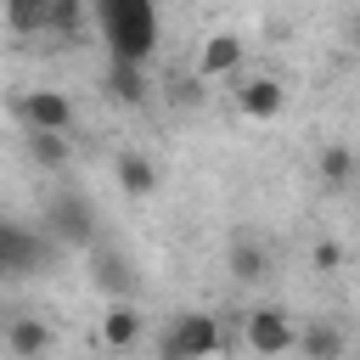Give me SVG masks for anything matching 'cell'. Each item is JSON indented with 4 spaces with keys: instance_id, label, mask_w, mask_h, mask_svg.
<instances>
[{
    "instance_id": "6da1fadb",
    "label": "cell",
    "mask_w": 360,
    "mask_h": 360,
    "mask_svg": "<svg viewBox=\"0 0 360 360\" xmlns=\"http://www.w3.org/2000/svg\"><path fill=\"white\" fill-rule=\"evenodd\" d=\"M101 11V34L112 45V56L124 62H146L158 51V17H152V0H96Z\"/></svg>"
},
{
    "instance_id": "7a4b0ae2",
    "label": "cell",
    "mask_w": 360,
    "mask_h": 360,
    "mask_svg": "<svg viewBox=\"0 0 360 360\" xmlns=\"http://www.w3.org/2000/svg\"><path fill=\"white\" fill-rule=\"evenodd\" d=\"M45 236L62 242V248H90L96 242V208H90V197H73V191L51 197L45 202Z\"/></svg>"
},
{
    "instance_id": "3957f363",
    "label": "cell",
    "mask_w": 360,
    "mask_h": 360,
    "mask_svg": "<svg viewBox=\"0 0 360 360\" xmlns=\"http://www.w3.org/2000/svg\"><path fill=\"white\" fill-rule=\"evenodd\" d=\"M225 343V332H219V321L214 315H180L169 332H163V354H180V360H191V354H214Z\"/></svg>"
},
{
    "instance_id": "277c9868",
    "label": "cell",
    "mask_w": 360,
    "mask_h": 360,
    "mask_svg": "<svg viewBox=\"0 0 360 360\" xmlns=\"http://www.w3.org/2000/svg\"><path fill=\"white\" fill-rule=\"evenodd\" d=\"M17 112L28 129H73V101L62 90H28Z\"/></svg>"
},
{
    "instance_id": "5b68a950",
    "label": "cell",
    "mask_w": 360,
    "mask_h": 360,
    "mask_svg": "<svg viewBox=\"0 0 360 360\" xmlns=\"http://www.w3.org/2000/svg\"><path fill=\"white\" fill-rule=\"evenodd\" d=\"M90 281H96L101 292H112V298H129V292H135V270H129V259L112 253V248H101V242H90Z\"/></svg>"
},
{
    "instance_id": "8992f818",
    "label": "cell",
    "mask_w": 360,
    "mask_h": 360,
    "mask_svg": "<svg viewBox=\"0 0 360 360\" xmlns=\"http://www.w3.org/2000/svg\"><path fill=\"white\" fill-rule=\"evenodd\" d=\"M248 349L253 354H287L292 349V321L281 309H253L248 315Z\"/></svg>"
},
{
    "instance_id": "52a82bcc",
    "label": "cell",
    "mask_w": 360,
    "mask_h": 360,
    "mask_svg": "<svg viewBox=\"0 0 360 360\" xmlns=\"http://www.w3.org/2000/svg\"><path fill=\"white\" fill-rule=\"evenodd\" d=\"M236 101H242V112H248V118H276V112L287 107V90H281V79L259 73V79H248V84L236 90Z\"/></svg>"
},
{
    "instance_id": "ba28073f",
    "label": "cell",
    "mask_w": 360,
    "mask_h": 360,
    "mask_svg": "<svg viewBox=\"0 0 360 360\" xmlns=\"http://www.w3.org/2000/svg\"><path fill=\"white\" fill-rule=\"evenodd\" d=\"M135 338H141V309L129 298H112V309L101 315V343L107 349H135Z\"/></svg>"
},
{
    "instance_id": "9c48e42d",
    "label": "cell",
    "mask_w": 360,
    "mask_h": 360,
    "mask_svg": "<svg viewBox=\"0 0 360 360\" xmlns=\"http://www.w3.org/2000/svg\"><path fill=\"white\" fill-rule=\"evenodd\" d=\"M51 343H56V332L39 315H11V326H6V349L11 354H45Z\"/></svg>"
},
{
    "instance_id": "30bf717a",
    "label": "cell",
    "mask_w": 360,
    "mask_h": 360,
    "mask_svg": "<svg viewBox=\"0 0 360 360\" xmlns=\"http://www.w3.org/2000/svg\"><path fill=\"white\" fill-rule=\"evenodd\" d=\"M22 146H28V158H34L39 169H51V174L68 169V158H73V152H68V129H28Z\"/></svg>"
},
{
    "instance_id": "8fae6325",
    "label": "cell",
    "mask_w": 360,
    "mask_h": 360,
    "mask_svg": "<svg viewBox=\"0 0 360 360\" xmlns=\"http://www.w3.org/2000/svg\"><path fill=\"white\" fill-rule=\"evenodd\" d=\"M225 264H231V276H236V281H264V270H270V248H264V242H253V236H236Z\"/></svg>"
},
{
    "instance_id": "7c38bea8",
    "label": "cell",
    "mask_w": 360,
    "mask_h": 360,
    "mask_svg": "<svg viewBox=\"0 0 360 360\" xmlns=\"http://www.w3.org/2000/svg\"><path fill=\"white\" fill-rule=\"evenodd\" d=\"M292 349H304L309 360H338V354L349 349V338H343L338 326H326V321H315V326H304V332H292Z\"/></svg>"
},
{
    "instance_id": "4fadbf2b",
    "label": "cell",
    "mask_w": 360,
    "mask_h": 360,
    "mask_svg": "<svg viewBox=\"0 0 360 360\" xmlns=\"http://www.w3.org/2000/svg\"><path fill=\"white\" fill-rule=\"evenodd\" d=\"M107 90H112V101H124V107H141V101H146V73H141V62H124V56H112Z\"/></svg>"
},
{
    "instance_id": "5bb4252c",
    "label": "cell",
    "mask_w": 360,
    "mask_h": 360,
    "mask_svg": "<svg viewBox=\"0 0 360 360\" xmlns=\"http://www.w3.org/2000/svg\"><path fill=\"white\" fill-rule=\"evenodd\" d=\"M118 186H124L129 197H152V191H158V163H152L146 152H124V158H118Z\"/></svg>"
},
{
    "instance_id": "9a60e30c",
    "label": "cell",
    "mask_w": 360,
    "mask_h": 360,
    "mask_svg": "<svg viewBox=\"0 0 360 360\" xmlns=\"http://www.w3.org/2000/svg\"><path fill=\"white\" fill-rule=\"evenodd\" d=\"M236 62H242V39H236V34H214V39L202 45V56H197L202 79H219V73H231Z\"/></svg>"
},
{
    "instance_id": "2e32d148",
    "label": "cell",
    "mask_w": 360,
    "mask_h": 360,
    "mask_svg": "<svg viewBox=\"0 0 360 360\" xmlns=\"http://www.w3.org/2000/svg\"><path fill=\"white\" fill-rule=\"evenodd\" d=\"M45 11L51 0H0V17L11 22V34H45Z\"/></svg>"
},
{
    "instance_id": "e0dca14e",
    "label": "cell",
    "mask_w": 360,
    "mask_h": 360,
    "mask_svg": "<svg viewBox=\"0 0 360 360\" xmlns=\"http://www.w3.org/2000/svg\"><path fill=\"white\" fill-rule=\"evenodd\" d=\"M321 180H326V191H343L354 180V152L349 146H326L321 152Z\"/></svg>"
},
{
    "instance_id": "ac0fdd59",
    "label": "cell",
    "mask_w": 360,
    "mask_h": 360,
    "mask_svg": "<svg viewBox=\"0 0 360 360\" xmlns=\"http://www.w3.org/2000/svg\"><path fill=\"white\" fill-rule=\"evenodd\" d=\"M79 17H84V0H51L45 34H79Z\"/></svg>"
},
{
    "instance_id": "d6986e66",
    "label": "cell",
    "mask_w": 360,
    "mask_h": 360,
    "mask_svg": "<svg viewBox=\"0 0 360 360\" xmlns=\"http://www.w3.org/2000/svg\"><path fill=\"white\" fill-rule=\"evenodd\" d=\"M315 264H321V270H338V264H343V248H338V242H321V248H315Z\"/></svg>"
}]
</instances>
